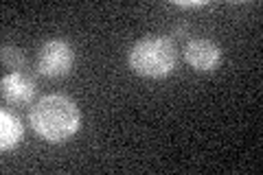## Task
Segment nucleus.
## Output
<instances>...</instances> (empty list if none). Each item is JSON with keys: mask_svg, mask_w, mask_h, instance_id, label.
Segmentation results:
<instances>
[{"mask_svg": "<svg viewBox=\"0 0 263 175\" xmlns=\"http://www.w3.org/2000/svg\"><path fill=\"white\" fill-rule=\"evenodd\" d=\"M29 123L33 131L46 143H66L81 127V112L64 94H46L31 107Z\"/></svg>", "mask_w": 263, "mask_h": 175, "instance_id": "nucleus-1", "label": "nucleus"}, {"mask_svg": "<svg viewBox=\"0 0 263 175\" xmlns=\"http://www.w3.org/2000/svg\"><path fill=\"white\" fill-rule=\"evenodd\" d=\"M127 64L138 77H147V79L169 77L176 68V48L167 37L147 35L129 48Z\"/></svg>", "mask_w": 263, "mask_h": 175, "instance_id": "nucleus-2", "label": "nucleus"}, {"mask_svg": "<svg viewBox=\"0 0 263 175\" xmlns=\"http://www.w3.org/2000/svg\"><path fill=\"white\" fill-rule=\"evenodd\" d=\"M72 62L75 53L64 40H48L37 53V70L44 77H64L70 72Z\"/></svg>", "mask_w": 263, "mask_h": 175, "instance_id": "nucleus-3", "label": "nucleus"}, {"mask_svg": "<svg viewBox=\"0 0 263 175\" xmlns=\"http://www.w3.org/2000/svg\"><path fill=\"white\" fill-rule=\"evenodd\" d=\"M184 60L197 72H213L221 64V48L211 40H191L184 48Z\"/></svg>", "mask_w": 263, "mask_h": 175, "instance_id": "nucleus-4", "label": "nucleus"}, {"mask_svg": "<svg viewBox=\"0 0 263 175\" xmlns=\"http://www.w3.org/2000/svg\"><path fill=\"white\" fill-rule=\"evenodd\" d=\"M0 90L7 103L11 105H27L35 94V83L27 72H7L0 81Z\"/></svg>", "mask_w": 263, "mask_h": 175, "instance_id": "nucleus-5", "label": "nucleus"}, {"mask_svg": "<svg viewBox=\"0 0 263 175\" xmlns=\"http://www.w3.org/2000/svg\"><path fill=\"white\" fill-rule=\"evenodd\" d=\"M24 136V125L18 116L9 114L7 110L0 112V149L9 151L22 140Z\"/></svg>", "mask_w": 263, "mask_h": 175, "instance_id": "nucleus-6", "label": "nucleus"}, {"mask_svg": "<svg viewBox=\"0 0 263 175\" xmlns=\"http://www.w3.org/2000/svg\"><path fill=\"white\" fill-rule=\"evenodd\" d=\"M3 64H5V68H9L11 72H24L27 70V57L22 55V51L11 48V46L3 48Z\"/></svg>", "mask_w": 263, "mask_h": 175, "instance_id": "nucleus-7", "label": "nucleus"}, {"mask_svg": "<svg viewBox=\"0 0 263 175\" xmlns=\"http://www.w3.org/2000/svg\"><path fill=\"white\" fill-rule=\"evenodd\" d=\"M180 7H202L204 3H178Z\"/></svg>", "mask_w": 263, "mask_h": 175, "instance_id": "nucleus-8", "label": "nucleus"}]
</instances>
